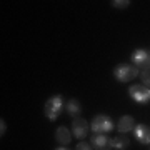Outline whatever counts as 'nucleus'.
Returning <instances> with one entry per match:
<instances>
[{
    "label": "nucleus",
    "instance_id": "4",
    "mask_svg": "<svg viewBox=\"0 0 150 150\" xmlns=\"http://www.w3.org/2000/svg\"><path fill=\"white\" fill-rule=\"evenodd\" d=\"M132 62L135 64L137 69H140L142 72L150 70V54L145 50H135L132 54Z\"/></svg>",
    "mask_w": 150,
    "mask_h": 150
},
{
    "label": "nucleus",
    "instance_id": "14",
    "mask_svg": "<svg viewBox=\"0 0 150 150\" xmlns=\"http://www.w3.org/2000/svg\"><path fill=\"white\" fill-rule=\"evenodd\" d=\"M129 0H115V2H112L113 7H117V8H125V7H129Z\"/></svg>",
    "mask_w": 150,
    "mask_h": 150
},
{
    "label": "nucleus",
    "instance_id": "6",
    "mask_svg": "<svg viewBox=\"0 0 150 150\" xmlns=\"http://www.w3.org/2000/svg\"><path fill=\"white\" fill-rule=\"evenodd\" d=\"M72 134H74L77 139L87 137V134H88V123H87L85 118H80V117L75 118L74 123H72Z\"/></svg>",
    "mask_w": 150,
    "mask_h": 150
},
{
    "label": "nucleus",
    "instance_id": "1",
    "mask_svg": "<svg viewBox=\"0 0 150 150\" xmlns=\"http://www.w3.org/2000/svg\"><path fill=\"white\" fill-rule=\"evenodd\" d=\"M139 74V70L135 65H127V64H122V65H117L115 70H113V75L118 82H130L134 80L135 77Z\"/></svg>",
    "mask_w": 150,
    "mask_h": 150
},
{
    "label": "nucleus",
    "instance_id": "16",
    "mask_svg": "<svg viewBox=\"0 0 150 150\" xmlns=\"http://www.w3.org/2000/svg\"><path fill=\"white\" fill-rule=\"evenodd\" d=\"M2 125H0V134H2V137H4V134H5V122H4V120H2Z\"/></svg>",
    "mask_w": 150,
    "mask_h": 150
},
{
    "label": "nucleus",
    "instance_id": "13",
    "mask_svg": "<svg viewBox=\"0 0 150 150\" xmlns=\"http://www.w3.org/2000/svg\"><path fill=\"white\" fill-rule=\"evenodd\" d=\"M140 79H142V83H144V87L150 88V70H145V72H142V74H140Z\"/></svg>",
    "mask_w": 150,
    "mask_h": 150
},
{
    "label": "nucleus",
    "instance_id": "3",
    "mask_svg": "<svg viewBox=\"0 0 150 150\" xmlns=\"http://www.w3.org/2000/svg\"><path fill=\"white\" fill-rule=\"evenodd\" d=\"M90 127H92V130H93L95 134H103V135L113 129L112 120H110L108 117H105V115H97V117L92 120Z\"/></svg>",
    "mask_w": 150,
    "mask_h": 150
},
{
    "label": "nucleus",
    "instance_id": "12",
    "mask_svg": "<svg viewBox=\"0 0 150 150\" xmlns=\"http://www.w3.org/2000/svg\"><path fill=\"white\" fill-rule=\"evenodd\" d=\"M80 110H82L80 103L77 102V100H69V102H67V112H69L72 117L77 118V115L80 113Z\"/></svg>",
    "mask_w": 150,
    "mask_h": 150
},
{
    "label": "nucleus",
    "instance_id": "5",
    "mask_svg": "<svg viewBox=\"0 0 150 150\" xmlns=\"http://www.w3.org/2000/svg\"><path fill=\"white\" fill-rule=\"evenodd\" d=\"M129 93L135 102L139 103H145L150 100V88H147L144 85H132L129 88Z\"/></svg>",
    "mask_w": 150,
    "mask_h": 150
},
{
    "label": "nucleus",
    "instance_id": "2",
    "mask_svg": "<svg viewBox=\"0 0 150 150\" xmlns=\"http://www.w3.org/2000/svg\"><path fill=\"white\" fill-rule=\"evenodd\" d=\"M62 108H64L62 97H60V95L52 97V98L45 103V115H47V118H50V120H55V118L60 115Z\"/></svg>",
    "mask_w": 150,
    "mask_h": 150
},
{
    "label": "nucleus",
    "instance_id": "17",
    "mask_svg": "<svg viewBox=\"0 0 150 150\" xmlns=\"http://www.w3.org/2000/svg\"><path fill=\"white\" fill-rule=\"evenodd\" d=\"M57 150H69V149H64V147H60V149H57Z\"/></svg>",
    "mask_w": 150,
    "mask_h": 150
},
{
    "label": "nucleus",
    "instance_id": "8",
    "mask_svg": "<svg viewBox=\"0 0 150 150\" xmlns=\"http://www.w3.org/2000/svg\"><path fill=\"white\" fill-rule=\"evenodd\" d=\"M117 129L120 134H127V132H130V130L135 129V120L134 117H130V115H123L120 120H118V125Z\"/></svg>",
    "mask_w": 150,
    "mask_h": 150
},
{
    "label": "nucleus",
    "instance_id": "11",
    "mask_svg": "<svg viewBox=\"0 0 150 150\" xmlns=\"http://www.w3.org/2000/svg\"><path fill=\"white\" fill-rule=\"evenodd\" d=\"M55 137H57V140H59L62 145H67L70 144V130L67 129V127H59L57 129V132H55Z\"/></svg>",
    "mask_w": 150,
    "mask_h": 150
},
{
    "label": "nucleus",
    "instance_id": "10",
    "mask_svg": "<svg viewBox=\"0 0 150 150\" xmlns=\"http://www.w3.org/2000/svg\"><path fill=\"white\" fill-rule=\"evenodd\" d=\"M110 145H112V149H115V150H125V149H129L130 140L127 139V137L120 135V137H115V139L110 140Z\"/></svg>",
    "mask_w": 150,
    "mask_h": 150
},
{
    "label": "nucleus",
    "instance_id": "9",
    "mask_svg": "<svg viewBox=\"0 0 150 150\" xmlns=\"http://www.w3.org/2000/svg\"><path fill=\"white\" fill-rule=\"evenodd\" d=\"M135 132V137L142 142V144H150V127L144 125V123H140L134 129Z\"/></svg>",
    "mask_w": 150,
    "mask_h": 150
},
{
    "label": "nucleus",
    "instance_id": "15",
    "mask_svg": "<svg viewBox=\"0 0 150 150\" xmlns=\"http://www.w3.org/2000/svg\"><path fill=\"white\" fill-rule=\"evenodd\" d=\"M75 150H93V149H92L90 144H87V142H80V144L77 145V149H75Z\"/></svg>",
    "mask_w": 150,
    "mask_h": 150
},
{
    "label": "nucleus",
    "instance_id": "7",
    "mask_svg": "<svg viewBox=\"0 0 150 150\" xmlns=\"http://www.w3.org/2000/svg\"><path fill=\"white\" fill-rule=\"evenodd\" d=\"M90 145L95 150H110L112 145H110V140L105 137L103 134H95L90 140Z\"/></svg>",
    "mask_w": 150,
    "mask_h": 150
}]
</instances>
